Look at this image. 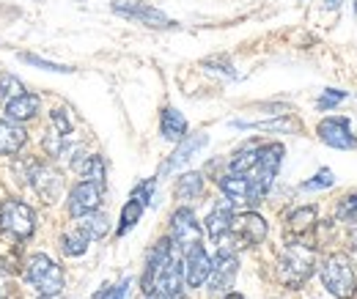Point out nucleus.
<instances>
[{
	"instance_id": "f257e3e1",
	"label": "nucleus",
	"mask_w": 357,
	"mask_h": 299,
	"mask_svg": "<svg viewBox=\"0 0 357 299\" xmlns=\"http://www.w3.org/2000/svg\"><path fill=\"white\" fill-rule=\"evenodd\" d=\"M316 269V253L313 247H305L300 242H289V247L278 258V280L286 289H300L311 280Z\"/></svg>"
},
{
	"instance_id": "f03ea898",
	"label": "nucleus",
	"mask_w": 357,
	"mask_h": 299,
	"mask_svg": "<svg viewBox=\"0 0 357 299\" xmlns=\"http://www.w3.org/2000/svg\"><path fill=\"white\" fill-rule=\"evenodd\" d=\"M283 154L286 148L280 143H267V146H259V157H256V165L248 173V181H250V204L256 206L264 195L269 192L275 176L280 171V162H283Z\"/></svg>"
},
{
	"instance_id": "7ed1b4c3",
	"label": "nucleus",
	"mask_w": 357,
	"mask_h": 299,
	"mask_svg": "<svg viewBox=\"0 0 357 299\" xmlns=\"http://www.w3.org/2000/svg\"><path fill=\"white\" fill-rule=\"evenodd\" d=\"M321 283L324 289L338 299H352L357 291V277L352 269V261L344 253H333L321 263Z\"/></svg>"
},
{
	"instance_id": "20e7f679",
	"label": "nucleus",
	"mask_w": 357,
	"mask_h": 299,
	"mask_svg": "<svg viewBox=\"0 0 357 299\" xmlns=\"http://www.w3.org/2000/svg\"><path fill=\"white\" fill-rule=\"evenodd\" d=\"M25 280L39 294H58V291H63V269L50 256H45V253H36V256L28 258Z\"/></svg>"
},
{
	"instance_id": "39448f33",
	"label": "nucleus",
	"mask_w": 357,
	"mask_h": 299,
	"mask_svg": "<svg viewBox=\"0 0 357 299\" xmlns=\"http://www.w3.org/2000/svg\"><path fill=\"white\" fill-rule=\"evenodd\" d=\"M0 228L14 233L17 239H31L36 231V212L22 201H3L0 206Z\"/></svg>"
},
{
	"instance_id": "423d86ee",
	"label": "nucleus",
	"mask_w": 357,
	"mask_h": 299,
	"mask_svg": "<svg viewBox=\"0 0 357 299\" xmlns=\"http://www.w3.org/2000/svg\"><path fill=\"white\" fill-rule=\"evenodd\" d=\"M201 236H204V231H201L192 209H187V206L176 209L171 217V242L176 245L178 253H187L195 245H201Z\"/></svg>"
},
{
	"instance_id": "0eeeda50",
	"label": "nucleus",
	"mask_w": 357,
	"mask_h": 299,
	"mask_svg": "<svg viewBox=\"0 0 357 299\" xmlns=\"http://www.w3.org/2000/svg\"><path fill=\"white\" fill-rule=\"evenodd\" d=\"M113 11L127 17V20L143 22L149 28H174L176 25L168 14H162L160 8H154V6H149L143 0H113Z\"/></svg>"
},
{
	"instance_id": "6e6552de",
	"label": "nucleus",
	"mask_w": 357,
	"mask_h": 299,
	"mask_svg": "<svg viewBox=\"0 0 357 299\" xmlns=\"http://www.w3.org/2000/svg\"><path fill=\"white\" fill-rule=\"evenodd\" d=\"M267 220L256 212L234 214L231 220V236L236 239L239 247H250V245H261L267 239Z\"/></svg>"
},
{
	"instance_id": "1a4fd4ad",
	"label": "nucleus",
	"mask_w": 357,
	"mask_h": 299,
	"mask_svg": "<svg viewBox=\"0 0 357 299\" xmlns=\"http://www.w3.org/2000/svg\"><path fill=\"white\" fill-rule=\"evenodd\" d=\"M28 178H31L33 192L45 204H55L61 198V192H63V176L52 165H47V162H33L31 171H28Z\"/></svg>"
},
{
	"instance_id": "9d476101",
	"label": "nucleus",
	"mask_w": 357,
	"mask_h": 299,
	"mask_svg": "<svg viewBox=\"0 0 357 299\" xmlns=\"http://www.w3.org/2000/svg\"><path fill=\"white\" fill-rule=\"evenodd\" d=\"M174 253H176V245L171 242V236L157 242V247L151 250V256L146 261V272H143V280H140V286H143L146 294H154V289H157V283H160L165 266L171 263Z\"/></svg>"
},
{
	"instance_id": "9b49d317",
	"label": "nucleus",
	"mask_w": 357,
	"mask_h": 299,
	"mask_svg": "<svg viewBox=\"0 0 357 299\" xmlns=\"http://www.w3.org/2000/svg\"><path fill=\"white\" fill-rule=\"evenodd\" d=\"M316 132H319L321 143H327L330 148L349 151V148L357 146L355 135H352V127H349V118H344V116H330V118H324Z\"/></svg>"
},
{
	"instance_id": "f8f14e48",
	"label": "nucleus",
	"mask_w": 357,
	"mask_h": 299,
	"mask_svg": "<svg viewBox=\"0 0 357 299\" xmlns=\"http://www.w3.org/2000/svg\"><path fill=\"white\" fill-rule=\"evenodd\" d=\"M236 272H239V261L234 253H218V258L212 261V272L206 277V289L212 294H223L231 291L234 280H236Z\"/></svg>"
},
{
	"instance_id": "ddd939ff",
	"label": "nucleus",
	"mask_w": 357,
	"mask_h": 299,
	"mask_svg": "<svg viewBox=\"0 0 357 299\" xmlns=\"http://www.w3.org/2000/svg\"><path fill=\"white\" fill-rule=\"evenodd\" d=\"M105 195V184L99 181H80L72 192H69V214L80 217V214L96 212Z\"/></svg>"
},
{
	"instance_id": "4468645a",
	"label": "nucleus",
	"mask_w": 357,
	"mask_h": 299,
	"mask_svg": "<svg viewBox=\"0 0 357 299\" xmlns=\"http://www.w3.org/2000/svg\"><path fill=\"white\" fill-rule=\"evenodd\" d=\"M181 272H184V283L190 289H198L206 283L209 272H212V258L206 256L204 245H195L192 250L184 253V261H181Z\"/></svg>"
},
{
	"instance_id": "2eb2a0df",
	"label": "nucleus",
	"mask_w": 357,
	"mask_h": 299,
	"mask_svg": "<svg viewBox=\"0 0 357 299\" xmlns=\"http://www.w3.org/2000/svg\"><path fill=\"white\" fill-rule=\"evenodd\" d=\"M39 107H42V99L36 93H20L6 102V118L14 124H25L39 116Z\"/></svg>"
},
{
	"instance_id": "dca6fc26",
	"label": "nucleus",
	"mask_w": 357,
	"mask_h": 299,
	"mask_svg": "<svg viewBox=\"0 0 357 299\" xmlns=\"http://www.w3.org/2000/svg\"><path fill=\"white\" fill-rule=\"evenodd\" d=\"M206 143H209V137H206L204 132H198V135H190V137L184 135V137H181V143H178V148L174 151V154H171V160L162 165V173L176 171V168H181L184 162H190V160H192V157H195V154H198V151H201Z\"/></svg>"
},
{
	"instance_id": "f3484780",
	"label": "nucleus",
	"mask_w": 357,
	"mask_h": 299,
	"mask_svg": "<svg viewBox=\"0 0 357 299\" xmlns=\"http://www.w3.org/2000/svg\"><path fill=\"white\" fill-rule=\"evenodd\" d=\"M218 184L223 190L225 201H231V204H250V181H248V173H225V176L218 178Z\"/></svg>"
},
{
	"instance_id": "a211bd4d",
	"label": "nucleus",
	"mask_w": 357,
	"mask_h": 299,
	"mask_svg": "<svg viewBox=\"0 0 357 299\" xmlns=\"http://www.w3.org/2000/svg\"><path fill=\"white\" fill-rule=\"evenodd\" d=\"M313 228H316V206H300L286 220V239L289 242L303 239L305 233H311Z\"/></svg>"
},
{
	"instance_id": "6ab92c4d",
	"label": "nucleus",
	"mask_w": 357,
	"mask_h": 299,
	"mask_svg": "<svg viewBox=\"0 0 357 299\" xmlns=\"http://www.w3.org/2000/svg\"><path fill=\"white\" fill-rule=\"evenodd\" d=\"M28 143V132L14 121H0V157H14Z\"/></svg>"
},
{
	"instance_id": "aec40b11",
	"label": "nucleus",
	"mask_w": 357,
	"mask_h": 299,
	"mask_svg": "<svg viewBox=\"0 0 357 299\" xmlns=\"http://www.w3.org/2000/svg\"><path fill=\"white\" fill-rule=\"evenodd\" d=\"M231 220H234V204L231 201H223V204H218L209 217L204 220V228H206V233L212 236V239H220L225 236L228 231H231Z\"/></svg>"
},
{
	"instance_id": "412c9836",
	"label": "nucleus",
	"mask_w": 357,
	"mask_h": 299,
	"mask_svg": "<svg viewBox=\"0 0 357 299\" xmlns=\"http://www.w3.org/2000/svg\"><path fill=\"white\" fill-rule=\"evenodd\" d=\"M75 225L89 236V242L105 239V236H107V231H110V220H107V214H102L99 209H96V212L75 217Z\"/></svg>"
},
{
	"instance_id": "4be33fe9",
	"label": "nucleus",
	"mask_w": 357,
	"mask_h": 299,
	"mask_svg": "<svg viewBox=\"0 0 357 299\" xmlns=\"http://www.w3.org/2000/svg\"><path fill=\"white\" fill-rule=\"evenodd\" d=\"M0 269L11 275L20 272V239L3 228H0Z\"/></svg>"
},
{
	"instance_id": "5701e85b",
	"label": "nucleus",
	"mask_w": 357,
	"mask_h": 299,
	"mask_svg": "<svg viewBox=\"0 0 357 299\" xmlns=\"http://www.w3.org/2000/svg\"><path fill=\"white\" fill-rule=\"evenodd\" d=\"M160 132L165 140H181L187 135V118L178 113L176 107H165L160 118Z\"/></svg>"
},
{
	"instance_id": "b1692460",
	"label": "nucleus",
	"mask_w": 357,
	"mask_h": 299,
	"mask_svg": "<svg viewBox=\"0 0 357 299\" xmlns=\"http://www.w3.org/2000/svg\"><path fill=\"white\" fill-rule=\"evenodd\" d=\"M86 250H89V236H86L77 225H72V228L61 236V253L69 258H77V256H83Z\"/></svg>"
},
{
	"instance_id": "393cba45",
	"label": "nucleus",
	"mask_w": 357,
	"mask_h": 299,
	"mask_svg": "<svg viewBox=\"0 0 357 299\" xmlns=\"http://www.w3.org/2000/svg\"><path fill=\"white\" fill-rule=\"evenodd\" d=\"M204 192V176L195 171L181 173L176 178V198L178 201H192Z\"/></svg>"
},
{
	"instance_id": "a878e982",
	"label": "nucleus",
	"mask_w": 357,
	"mask_h": 299,
	"mask_svg": "<svg viewBox=\"0 0 357 299\" xmlns=\"http://www.w3.org/2000/svg\"><path fill=\"white\" fill-rule=\"evenodd\" d=\"M256 157H259V143L250 140V143H245L242 148L234 151L228 168H231V173H250V168L256 165Z\"/></svg>"
},
{
	"instance_id": "bb28decb",
	"label": "nucleus",
	"mask_w": 357,
	"mask_h": 299,
	"mask_svg": "<svg viewBox=\"0 0 357 299\" xmlns=\"http://www.w3.org/2000/svg\"><path fill=\"white\" fill-rule=\"evenodd\" d=\"M143 212H146V204H140V201L130 198V201L124 204V209H121V220H119L116 233H119V236H124L127 231H132L135 225H137V220L143 217Z\"/></svg>"
},
{
	"instance_id": "cd10ccee",
	"label": "nucleus",
	"mask_w": 357,
	"mask_h": 299,
	"mask_svg": "<svg viewBox=\"0 0 357 299\" xmlns=\"http://www.w3.org/2000/svg\"><path fill=\"white\" fill-rule=\"evenodd\" d=\"M75 171L83 176V181H99V184H105V162L96 154L93 157H83Z\"/></svg>"
},
{
	"instance_id": "c85d7f7f",
	"label": "nucleus",
	"mask_w": 357,
	"mask_h": 299,
	"mask_svg": "<svg viewBox=\"0 0 357 299\" xmlns=\"http://www.w3.org/2000/svg\"><path fill=\"white\" fill-rule=\"evenodd\" d=\"M231 127H236V129H267V132H294V129H297V121H291V118H272V121H253V124L231 121Z\"/></svg>"
},
{
	"instance_id": "c756f323",
	"label": "nucleus",
	"mask_w": 357,
	"mask_h": 299,
	"mask_svg": "<svg viewBox=\"0 0 357 299\" xmlns=\"http://www.w3.org/2000/svg\"><path fill=\"white\" fill-rule=\"evenodd\" d=\"M20 61L28 63V66H39V69H45V72H61V75H72V72H75V69L66 66V63H52V61H45V58H39V55H33V52H22Z\"/></svg>"
},
{
	"instance_id": "7c9ffc66",
	"label": "nucleus",
	"mask_w": 357,
	"mask_h": 299,
	"mask_svg": "<svg viewBox=\"0 0 357 299\" xmlns=\"http://www.w3.org/2000/svg\"><path fill=\"white\" fill-rule=\"evenodd\" d=\"M333 184H335L333 171H330V168H321L313 178L303 181V184H300V190H305V192H316V190H327V187H333Z\"/></svg>"
},
{
	"instance_id": "2f4dec72",
	"label": "nucleus",
	"mask_w": 357,
	"mask_h": 299,
	"mask_svg": "<svg viewBox=\"0 0 357 299\" xmlns=\"http://www.w3.org/2000/svg\"><path fill=\"white\" fill-rule=\"evenodd\" d=\"M347 99V91H338V88H327L321 96H319V102H316V107L324 113V110H333V107H338L341 102Z\"/></svg>"
},
{
	"instance_id": "473e14b6",
	"label": "nucleus",
	"mask_w": 357,
	"mask_h": 299,
	"mask_svg": "<svg viewBox=\"0 0 357 299\" xmlns=\"http://www.w3.org/2000/svg\"><path fill=\"white\" fill-rule=\"evenodd\" d=\"M42 146H45L47 157H61V154H63V146H66V135H61V132H47Z\"/></svg>"
},
{
	"instance_id": "72a5a7b5",
	"label": "nucleus",
	"mask_w": 357,
	"mask_h": 299,
	"mask_svg": "<svg viewBox=\"0 0 357 299\" xmlns=\"http://www.w3.org/2000/svg\"><path fill=\"white\" fill-rule=\"evenodd\" d=\"M335 217L344 220V222L357 220V192L347 195V198H341V204H338V209H335Z\"/></svg>"
},
{
	"instance_id": "f704fd0d",
	"label": "nucleus",
	"mask_w": 357,
	"mask_h": 299,
	"mask_svg": "<svg viewBox=\"0 0 357 299\" xmlns=\"http://www.w3.org/2000/svg\"><path fill=\"white\" fill-rule=\"evenodd\" d=\"M20 93H25V88L22 83L17 80V77H11V75H6V77H0V99H14V96H20Z\"/></svg>"
},
{
	"instance_id": "c9c22d12",
	"label": "nucleus",
	"mask_w": 357,
	"mask_h": 299,
	"mask_svg": "<svg viewBox=\"0 0 357 299\" xmlns=\"http://www.w3.org/2000/svg\"><path fill=\"white\" fill-rule=\"evenodd\" d=\"M154 187H157V181L154 178H149V181H143V184H137L132 190V195L130 198H135V201H140V204H151V195H154Z\"/></svg>"
},
{
	"instance_id": "e433bc0d",
	"label": "nucleus",
	"mask_w": 357,
	"mask_h": 299,
	"mask_svg": "<svg viewBox=\"0 0 357 299\" xmlns=\"http://www.w3.org/2000/svg\"><path fill=\"white\" fill-rule=\"evenodd\" d=\"M127 289H130V280H121L119 286H113V289H107V291H99L96 299H124L127 297Z\"/></svg>"
},
{
	"instance_id": "4c0bfd02",
	"label": "nucleus",
	"mask_w": 357,
	"mask_h": 299,
	"mask_svg": "<svg viewBox=\"0 0 357 299\" xmlns=\"http://www.w3.org/2000/svg\"><path fill=\"white\" fill-rule=\"evenodd\" d=\"M52 124H55V132H61V135H69L72 132V121L66 118L63 110H52Z\"/></svg>"
},
{
	"instance_id": "58836bf2",
	"label": "nucleus",
	"mask_w": 357,
	"mask_h": 299,
	"mask_svg": "<svg viewBox=\"0 0 357 299\" xmlns=\"http://www.w3.org/2000/svg\"><path fill=\"white\" fill-rule=\"evenodd\" d=\"M8 291H11V272L0 269V299H8Z\"/></svg>"
},
{
	"instance_id": "ea45409f",
	"label": "nucleus",
	"mask_w": 357,
	"mask_h": 299,
	"mask_svg": "<svg viewBox=\"0 0 357 299\" xmlns=\"http://www.w3.org/2000/svg\"><path fill=\"white\" fill-rule=\"evenodd\" d=\"M206 66H218V63H215V61H206ZM215 72H223L225 77H234V72H231V66H228V63H220V69H215Z\"/></svg>"
},
{
	"instance_id": "a19ab883",
	"label": "nucleus",
	"mask_w": 357,
	"mask_h": 299,
	"mask_svg": "<svg viewBox=\"0 0 357 299\" xmlns=\"http://www.w3.org/2000/svg\"><path fill=\"white\" fill-rule=\"evenodd\" d=\"M39 299H66V297H63V291H58V294H42Z\"/></svg>"
},
{
	"instance_id": "79ce46f5",
	"label": "nucleus",
	"mask_w": 357,
	"mask_h": 299,
	"mask_svg": "<svg viewBox=\"0 0 357 299\" xmlns=\"http://www.w3.org/2000/svg\"><path fill=\"white\" fill-rule=\"evenodd\" d=\"M324 3H327V6H330V8H335V6H338V3H341V0H324Z\"/></svg>"
},
{
	"instance_id": "37998d69",
	"label": "nucleus",
	"mask_w": 357,
	"mask_h": 299,
	"mask_svg": "<svg viewBox=\"0 0 357 299\" xmlns=\"http://www.w3.org/2000/svg\"><path fill=\"white\" fill-rule=\"evenodd\" d=\"M223 299H245V297H242V294H225Z\"/></svg>"
},
{
	"instance_id": "c03bdc74",
	"label": "nucleus",
	"mask_w": 357,
	"mask_h": 299,
	"mask_svg": "<svg viewBox=\"0 0 357 299\" xmlns=\"http://www.w3.org/2000/svg\"><path fill=\"white\" fill-rule=\"evenodd\" d=\"M149 299H165L162 294H149Z\"/></svg>"
},
{
	"instance_id": "a18cd8bd",
	"label": "nucleus",
	"mask_w": 357,
	"mask_h": 299,
	"mask_svg": "<svg viewBox=\"0 0 357 299\" xmlns=\"http://www.w3.org/2000/svg\"><path fill=\"white\" fill-rule=\"evenodd\" d=\"M355 11H357V0H355Z\"/></svg>"
}]
</instances>
